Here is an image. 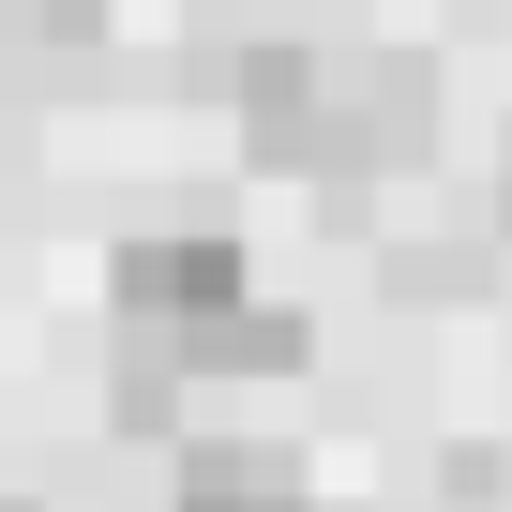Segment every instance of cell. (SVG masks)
I'll return each mask as SVG.
<instances>
[{
	"mask_svg": "<svg viewBox=\"0 0 512 512\" xmlns=\"http://www.w3.org/2000/svg\"><path fill=\"white\" fill-rule=\"evenodd\" d=\"M106 302H121V332L151 347V362H196L226 317H256V287H241V241H211V226H166V241H121V272H106Z\"/></svg>",
	"mask_w": 512,
	"mask_h": 512,
	"instance_id": "6da1fadb",
	"label": "cell"
},
{
	"mask_svg": "<svg viewBox=\"0 0 512 512\" xmlns=\"http://www.w3.org/2000/svg\"><path fill=\"white\" fill-rule=\"evenodd\" d=\"M241 136L272 151V166H362V136H347V91H332L302 46H256V61H241Z\"/></svg>",
	"mask_w": 512,
	"mask_h": 512,
	"instance_id": "7a4b0ae2",
	"label": "cell"
},
{
	"mask_svg": "<svg viewBox=\"0 0 512 512\" xmlns=\"http://www.w3.org/2000/svg\"><path fill=\"white\" fill-rule=\"evenodd\" d=\"M166 512H317L287 452H181V497Z\"/></svg>",
	"mask_w": 512,
	"mask_h": 512,
	"instance_id": "3957f363",
	"label": "cell"
},
{
	"mask_svg": "<svg viewBox=\"0 0 512 512\" xmlns=\"http://www.w3.org/2000/svg\"><path fill=\"white\" fill-rule=\"evenodd\" d=\"M302 362V317H272V302H256V317H226L211 347H196V377H287Z\"/></svg>",
	"mask_w": 512,
	"mask_h": 512,
	"instance_id": "277c9868",
	"label": "cell"
},
{
	"mask_svg": "<svg viewBox=\"0 0 512 512\" xmlns=\"http://www.w3.org/2000/svg\"><path fill=\"white\" fill-rule=\"evenodd\" d=\"M497 211H512V136H497Z\"/></svg>",
	"mask_w": 512,
	"mask_h": 512,
	"instance_id": "5b68a950",
	"label": "cell"
},
{
	"mask_svg": "<svg viewBox=\"0 0 512 512\" xmlns=\"http://www.w3.org/2000/svg\"><path fill=\"white\" fill-rule=\"evenodd\" d=\"M0 512H16V497H0Z\"/></svg>",
	"mask_w": 512,
	"mask_h": 512,
	"instance_id": "8992f818",
	"label": "cell"
}]
</instances>
